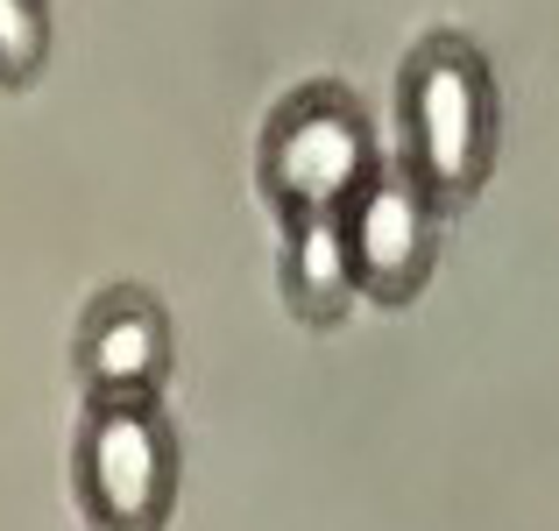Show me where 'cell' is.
Wrapping results in <instances>:
<instances>
[{
	"instance_id": "6da1fadb",
	"label": "cell",
	"mask_w": 559,
	"mask_h": 531,
	"mask_svg": "<svg viewBox=\"0 0 559 531\" xmlns=\"http://www.w3.org/2000/svg\"><path fill=\"white\" fill-rule=\"evenodd\" d=\"M404 107V170L439 205H467L496 164V79L481 50L453 28L425 36L396 79Z\"/></svg>"
},
{
	"instance_id": "7a4b0ae2",
	"label": "cell",
	"mask_w": 559,
	"mask_h": 531,
	"mask_svg": "<svg viewBox=\"0 0 559 531\" xmlns=\"http://www.w3.org/2000/svg\"><path fill=\"white\" fill-rule=\"evenodd\" d=\"M376 177L369 114L341 85H305L262 128V191L284 220L347 213L361 185Z\"/></svg>"
},
{
	"instance_id": "3957f363",
	"label": "cell",
	"mask_w": 559,
	"mask_h": 531,
	"mask_svg": "<svg viewBox=\"0 0 559 531\" xmlns=\"http://www.w3.org/2000/svg\"><path fill=\"white\" fill-rule=\"evenodd\" d=\"M79 504L93 531H164L178 504V439L156 404H93L79 433Z\"/></svg>"
},
{
	"instance_id": "277c9868",
	"label": "cell",
	"mask_w": 559,
	"mask_h": 531,
	"mask_svg": "<svg viewBox=\"0 0 559 531\" xmlns=\"http://www.w3.org/2000/svg\"><path fill=\"white\" fill-rule=\"evenodd\" d=\"M439 213H447V205H439L404 164H376V177L341 213L361 298H376V305L418 298L425 276H432V256H439Z\"/></svg>"
},
{
	"instance_id": "5b68a950",
	"label": "cell",
	"mask_w": 559,
	"mask_h": 531,
	"mask_svg": "<svg viewBox=\"0 0 559 531\" xmlns=\"http://www.w3.org/2000/svg\"><path fill=\"white\" fill-rule=\"evenodd\" d=\"M71 354H79V382L93 404H156L178 362V333L150 291L114 284L85 305Z\"/></svg>"
},
{
	"instance_id": "8992f818",
	"label": "cell",
	"mask_w": 559,
	"mask_h": 531,
	"mask_svg": "<svg viewBox=\"0 0 559 531\" xmlns=\"http://www.w3.org/2000/svg\"><path fill=\"white\" fill-rule=\"evenodd\" d=\"M284 305L305 327H341L355 312L361 284H355V256H347V227L341 213L319 220H284V262H276Z\"/></svg>"
},
{
	"instance_id": "52a82bcc",
	"label": "cell",
	"mask_w": 559,
	"mask_h": 531,
	"mask_svg": "<svg viewBox=\"0 0 559 531\" xmlns=\"http://www.w3.org/2000/svg\"><path fill=\"white\" fill-rule=\"evenodd\" d=\"M50 57V0H0V85H28Z\"/></svg>"
}]
</instances>
